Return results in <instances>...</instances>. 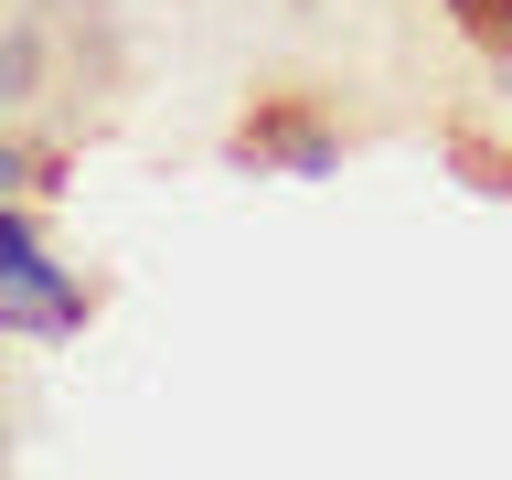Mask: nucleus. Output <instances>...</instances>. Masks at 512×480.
<instances>
[{
  "instance_id": "f257e3e1",
  "label": "nucleus",
  "mask_w": 512,
  "mask_h": 480,
  "mask_svg": "<svg viewBox=\"0 0 512 480\" xmlns=\"http://www.w3.org/2000/svg\"><path fill=\"white\" fill-rule=\"evenodd\" d=\"M459 22H470L480 43H512V0H459Z\"/></svg>"
}]
</instances>
